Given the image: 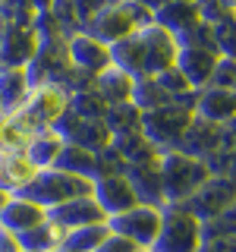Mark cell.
Instances as JSON below:
<instances>
[{"label":"cell","instance_id":"23","mask_svg":"<svg viewBox=\"0 0 236 252\" xmlns=\"http://www.w3.org/2000/svg\"><path fill=\"white\" fill-rule=\"evenodd\" d=\"M110 148L123 158L126 167H129V164H157L161 161V148H157L154 142H148L142 129L129 132V136H114Z\"/></svg>","mask_w":236,"mask_h":252},{"label":"cell","instance_id":"20","mask_svg":"<svg viewBox=\"0 0 236 252\" xmlns=\"http://www.w3.org/2000/svg\"><path fill=\"white\" fill-rule=\"evenodd\" d=\"M126 180L132 183L139 195V205H151V208H161L164 202V183H161V170H157V164H129V167L123 170Z\"/></svg>","mask_w":236,"mask_h":252},{"label":"cell","instance_id":"41","mask_svg":"<svg viewBox=\"0 0 236 252\" xmlns=\"http://www.w3.org/2000/svg\"><path fill=\"white\" fill-rule=\"evenodd\" d=\"M31 6H35L38 13H44V10H51V6H54V0H31Z\"/></svg>","mask_w":236,"mask_h":252},{"label":"cell","instance_id":"31","mask_svg":"<svg viewBox=\"0 0 236 252\" xmlns=\"http://www.w3.org/2000/svg\"><path fill=\"white\" fill-rule=\"evenodd\" d=\"M107 236H110L107 220H101V224H85V227H76V230H66L63 246H69L73 252H94Z\"/></svg>","mask_w":236,"mask_h":252},{"label":"cell","instance_id":"8","mask_svg":"<svg viewBox=\"0 0 236 252\" xmlns=\"http://www.w3.org/2000/svg\"><path fill=\"white\" fill-rule=\"evenodd\" d=\"M85 32H88V35H94L98 41H104V44L110 47V44L123 41V38L136 35V32H139V22H136V16H132V10H129L126 3L107 0V3L91 16V22L85 26Z\"/></svg>","mask_w":236,"mask_h":252},{"label":"cell","instance_id":"2","mask_svg":"<svg viewBox=\"0 0 236 252\" xmlns=\"http://www.w3.org/2000/svg\"><path fill=\"white\" fill-rule=\"evenodd\" d=\"M157 170H161V183H164V202L167 205H183L186 199H192L199 192V186L211 177L208 164L199 161V158H189L177 148H164L161 161H157Z\"/></svg>","mask_w":236,"mask_h":252},{"label":"cell","instance_id":"26","mask_svg":"<svg viewBox=\"0 0 236 252\" xmlns=\"http://www.w3.org/2000/svg\"><path fill=\"white\" fill-rule=\"evenodd\" d=\"M54 167L63 170V173H73V177H85V180H98V155L94 152H85V148L79 145H63L57 161H54Z\"/></svg>","mask_w":236,"mask_h":252},{"label":"cell","instance_id":"28","mask_svg":"<svg viewBox=\"0 0 236 252\" xmlns=\"http://www.w3.org/2000/svg\"><path fill=\"white\" fill-rule=\"evenodd\" d=\"M63 145H66V142H63L54 129H44V132L29 136L26 155H29V161L35 164L38 170H47V167H54V161H57V155H60Z\"/></svg>","mask_w":236,"mask_h":252},{"label":"cell","instance_id":"11","mask_svg":"<svg viewBox=\"0 0 236 252\" xmlns=\"http://www.w3.org/2000/svg\"><path fill=\"white\" fill-rule=\"evenodd\" d=\"M94 202L101 205V211H104L107 218L114 215H123V211L136 208L139 205V195L132 183L126 180V173H107V177H98L94 180V189H91Z\"/></svg>","mask_w":236,"mask_h":252},{"label":"cell","instance_id":"5","mask_svg":"<svg viewBox=\"0 0 236 252\" xmlns=\"http://www.w3.org/2000/svg\"><path fill=\"white\" fill-rule=\"evenodd\" d=\"M199 246H202V220L179 205L164 208V220L151 252H199Z\"/></svg>","mask_w":236,"mask_h":252},{"label":"cell","instance_id":"39","mask_svg":"<svg viewBox=\"0 0 236 252\" xmlns=\"http://www.w3.org/2000/svg\"><path fill=\"white\" fill-rule=\"evenodd\" d=\"M0 252H22L19 236H16L13 230H6V227H0Z\"/></svg>","mask_w":236,"mask_h":252},{"label":"cell","instance_id":"25","mask_svg":"<svg viewBox=\"0 0 236 252\" xmlns=\"http://www.w3.org/2000/svg\"><path fill=\"white\" fill-rule=\"evenodd\" d=\"M94 89L98 94L107 101V104H120V101H132V89H136V79L129 73H123L120 66L110 63L107 69H101L94 76Z\"/></svg>","mask_w":236,"mask_h":252},{"label":"cell","instance_id":"42","mask_svg":"<svg viewBox=\"0 0 236 252\" xmlns=\"http://www.w3.org/2000/svg\"><path fill=\"white\" fill-rule=\"evenodd\" d=\"M6 202H10V192H3V189H0V208H3Z\"/></svg>","mask_w":236,"mask_h":252},{"label":"cell","instance_id":"36","mask_svg":"<svg viewBox=\"0 0 236 252\" xmlns=\"http://www.w3.org/2000/svg\"><path fill=\"white\" fill-rule=\"evenodd\" d=\"M211 85L236 92V57H220L217 60V69H214V76H211Z\"/></svg>","mask_w":236,"mask_h":252},{"label":"cell","instance_id":"34","mask_svg":"<svg viewBox=\"0 0 236 252\" xmlns=\"http://www.w3.org/2000/svg\"><path fill=\"white\" fill-rule=\"evenodd\" d=\"M35 6L31 0H3L0 3V22H19V26H31L35 19Z\"/></svg>","mask_w":236,"mask_h":252},{"label":"cell","instance_id":"30","mask_svg":"<svg viewBox=\"0 0 236 252\" xmlns=\"http://www.w3.org/2000/svg\"><path fill=\"white\" fill-rule=\"evenodd\" d=\"M107 101L98 94V89H85V92H73L69 94V114L79 120H104L107 117Z\"/></svg>","mask_w":236,"mask_h":252},{"label":"cell","instance_id":"16","mask_svg":"<svg viewBox=\"0 0 236 252\" xmlns=\"http://www.w3.org/2000/svg\"><path fill=\"white\" fill-rule=\"evenodd\" d=\"M220 145H224V129L217 123H208V120L195 117L189 123V129L183 132V139L177 142V152H183L189 158H199V161H208Z\"/></svg>","mask_w":236,"mask_h":252},{"label":"cell","instance_id":"13","mask_svg":"<svg viewBox=\"0 0 236 252\" xmlns=\"http://www.w3.org/2000/svg\"><path fill=\"white\" fill-rule=\"evenodd\" d=\"M217 60L220 54L214 47H179L177 54V69L186 76L189 89L192 92H202L211 85V76L217 69Z\"/></svg>","mask_w":236,"mask_h":252},{"label":"cell","instance_id":"14","mask_svg":"<svg viewBox=\"0 0 236 252\" xmlns=\"http://www.w3.org/2000/svg\"><path fill=\"white\" fill-rule=\"evenodd\" d=\"M47 220H54L60 230H76V227H85V224H101V220H107V215L94 202V195H79V199L47 208Z\"/></svg>","mask_w":236,"mask_h":252},{"label":"cell","instance_id":"4","mask_svg":"<svg viewBox=\"0 0 236 252\" xmlns=\"http://www.w3.org/2000/svg\"><path fill=\"white\" fill-rule=\"evenodd\" d=\"M94 189V180H85V177H73V173H63L57 167H47V170H38L35 180L22 189L19 195L31 199L41 208H54V205H63L69 199H79V195H91Z\"/></svg>","mask_w":236,"mask_h":252},{"label":"cell","instance_id":"29","mask_svg":"<svg viewBox=\"0 0 236 252\" xmlns=\"http://www.w3.org/2000/svg\"><path fill=\"white\" fill-rule=\"evenodd\" d=\"M110 136H129V132L142 129V110L132 101H120V104H110L107 117H104Z\"/></svg>","mask_w":236,"mask_h":252},{"label":"cell","instance_id":"24","mask_svg":"<svg viewBox=\"0 0 236 252\" xmlns=\"http://www.w3.org/2000/svg\"><path fill=\"white\" fill-rule=\"evenodd\" d=\"M29 92H31V82H29L26 69L0 66V107H3V114H16L26 104Z\"/></svg>","mask_w":236,"mask_h":252},{"label":"cell","instance_id":"1","mask_svg":"<svg viewBox=\"0 0 236 252\" xmlns=\"http://www.w3.org/2000/svg\"><path fill=\"white\" fill-rule=\"evenodd\" d=\"M195 94L189 92L183 98H173L161 107L142 110V132L148 142H154L157 148H177V142L183 139V132L189 129V123L195 120Z\"/></svg>","mask_w":236,"mask_h":252},{"label":"cell","instance_id":"47","mask_svg":"<svg viewBox=\"0 0 236 252\" xmlns=\"http://www.w3.org/2000/svg\"><path fill=\"white\" fill-rule=\"evenodd\" d=\"M0 3H3V0H0Z\"/></svg>","mask_w":236,"mask_h":252},{"label":"cell","instance_id":"27","mask_svg":"<svg viewBox=\"0 0 236 252\" xmlns=\"http://www.w3.org/2000/svg\"><path fill=\"white\" fill-rule=\"evenodd\" d=\"M63 240H66V230H60L54 220H41V224H35L31 230L26 233H19V246L22 252H51V249H57L63 246Z\"/></svg>","mask_w":236,"mask_h":252},{"label":"cell","instance_id":"22","mask_svg":"<svg viewBox=\"0 0 236 252\" xmlns=\"http://www.w3.org/2000/svg\"><path fill=\"white\" fill-rule=\"evenodd\" d=\"M110 63L114 66H120L123 73H129L132 79H142L148 76V60H145V44H142L139 32L129 38H123V41L110 44Z\"/></svg>","mask_w":236,"mask_h":252},{"label":"cell","instance_id":"19","mask_svg":"<svg viewBox=\"0 0 236 252\" xmlns=\"http://www.w3.org/2000/svg\"><path fill=\"white\" fill-rule=\"evenodd\" d=\"M44 218H47V211L41 205H35L31 199H26V195H10V202L0 208V227L13 230L16 236L31 230L35 224H41Z\"/></svg>","mask_w":236,"mask_h":252},{"label":"cell","instance_id":"37","mask_svg":"<svg viewBox=\"0 0 236 252\" xmlns=\"http://www.w3.org/2000/svg\"><path fill=\"white\" fill-rule=\"evenodd\" d=\"M136 249H142V246H136L132 240H126V236H120V233L110 230V236H107V240L101 243L94 252H136Z\"/></svg>","mask_w":236,"mask_h":252},{"label":"cell","instance_id":"7","mask_svg":"<svg viewBox=\"0 0 236 252\" xmlns=\"http://www.w3.org/2000/svg\"><path fill=\"white\" fill-rule=\"evenodd\" d=\"M161 220H164V208H151V205H136V208L123 211V215L107 218L110 230L132 240L142 249H151L157 240V230H161Z\"/></svg>","mask_w":236,"mask_h":252},{"label":"cell","instance_id":"10","mask_svg":"<svg viewBox=\"0 0 236 252\" xmlns=\"http://www.w3.org/2000/svg\"><path fill=\"white\" fill-rule=\"evenodd\" d=\"M38 51V32L19 22H0V66L26 69Z\"/></svg>","mask_w":236,"mask_h":252},{"label":"cell","instance_id":"21","mask_svg":"<svg viewBox=\"0 0 236 252\" xmlns=\"http://www.w3.org/2000/svg\"><path fill=\"white\" fill-rule=\"evenodd\" d=\"M199 19H202L199 0H170L167 6H161V10L154 13V22H157L161 29H167L173 38L183 35L186 29H192Z\"/></svg>","mask_w":236,"mask_h":252},{"label":"cell","instance_id":"12","mask_svg":"<svg viewBox=\"0 0 236 252\" xmlns=\"http://www.w3.org/2000/svg\"><path fill=\"white\" fill-rule=\"evenodd\" d=\"M139 38H142V44H145L148 76H157V73H164V69L177 66L179 44H177V38H173L167 29H161L157 22H148V26L139 29Z\"/></svg>","mask_w":236,"mask_h":252},{"label":"cell","instance_id":"44","mask_svg":"<svg viewBox=\"0 0 236 252\" xmlns=\"http://www.w3.org/2000/svg\"><path fill=\"white\" fill-rule=\"evenodd\" d=\"M117 3H139V0H117Z\"/></svg>","mask_w":236,"mask_h":252},{"label":"cell","instance_id":"15","mask_svg":"<svg viewBox=\"0 0 236 252\" xmlns=\"http://www.w3.org/2000/svg\"><path fill=\"white\" fill-rule=\"evenodd\" d=\"M69 63L76 69H85V73L98 76L101 69L110 66V47L104 41H98L94 35H88L85 29H79L69 35Z\"/></svg>","mask_w":236,"mask_h":252},{"label":"cell","instance_id":"17","mask_svg":"<svg viewBox=\"0 0 236 252\" xmlns=\"http://www.w3.org/2000/svg\"><path fill=\"white\" fill-rule=\"evenodd\" d=\"M195 117L208 123H230L236 120V92L230 89H217V85H208L195 94Z\"/></svg>","mask_w":236,"mask_h":252},{"label":"cell","instance_id":"33","mask_svg":"<svg viewBox=\"0 0 236 252\" xmlns=\"http://www.w3.org/2000/svg\"><path fill=\"white\" fill-rule=\"evenodd\" d=\"M211 32H214V51L220 57H236V13L217 19Z\"/></svg>","mask_w":236,"mask_h":252},{"label":"cell","instance_id":"32","mask_svg":"<svg viewBox=\"0 0 236 252\" xmlns=\"http://www.w3.org/2000/svg\"><path fill=\"white\" fill-rule=\"evenodd\" d=\"M167 101H173V98L161 89V85H157L154 76H142V79H136V89H132V104H136L139 110L161 107V104H167Z\"/></svg>","mask_w":236,"mask_h":252},{"label":"cell","instance_id":"38","mask_svg":"<svg viewBox=\"0 0 236 252\" xmlns=\"http://www.w3.org/2000/svg\"><path fill=\"white\" fill-rule=\"evenodd\" d=\"M199 252H236V236H208L202 240Z\"/></svg>","mask_w":236,"mask_h":252},{"label":"cell","instance_id":"46","mask_svg":"<svg viewBox=\"0 0 236 252\" xmlns=\"http://www.w3.org/2000/svg\"><path fill=\"white\" fill-rule=\"evenodd\" d=\"M0 117H3V107H0Z\"/></svg>","mask_w":236,"mask_h":252},{"label":"cell","instance_id":"18","mask_svg":"<svg viewBox=\"0 0 236 252\" xmlns=\"http://www.w3.org/2000/svg\"><path fill=\"white\" fill-rule=\"evenodd\" d=\"M38 167L29 161L26 152H0V189L10 195H19L31 180Z\"/></svg>","mask_w":236,"mask_h":252},{"label":"cell","instance_id":"45","mask_svg":"<svg viewBox=\"0 0 236 252\" xmlns=\"http://www.w3.org/2000/svg\"><path fill=\"white\" fill-rule=\"evenodd\" d=\"M136 252H151V249H136Z\"/></svg>","mask_w":236,"mask_h":252},{"label":"cell","instance_id":"35","mask_svg":"<svg viewBox=\"0 0 236 252\" xmlns=\"http://www.w3.org/2000/svg\"><path fill=\"white\" fill-rule=\"evenodd\" d=\"M157 85H161L164 92L170 94V98H183V94H189L192 89H189V82H186V76L179 73L177 66H170V69H164V73H157Z\"/></svg>","mask_w":236,"mask_h":252},{"label":"cell","instance_id":"43","mask_svg":"<svg viewBox=\"0 0 236 252\" xmlns=\"http://www.w3.org/2000/svg\"><path fill=\"white\" fill-rule=\"evenodd\" d=\"M51 252H73L69 246H57V249H51Z\"/></svg>","mask_w":236,"mask_h":252},{"label":"cell","instance_id":"9","mask_svg":"<svg viewBox=\"0 0 236 252\" xmlns=\"http://www.w3.org/2000/svg\"><path fill=\"white\" fill-rule=\"evenodd\" d=\"M54 132L69 142V145H79L85 148V152H104V148H110V142H114V136H110L107 123L104 120H79V117H73L66 110V114L57 120V126H54Z\"/></svg>","mask_w":236,"mask_h":252},{"label":"cell","instance_id":"3","mask_svg":"<svg viewBox=\"0 0 236 252\" xmlns=\"http://www.w3.org/2000/svg\"><path fill=\"white\" fill-rule=\"evenodd\" d=\"M66 107H69V92L63 89L60 82H44V85H35V89L29 92L26 104L10 117L19 123L22 132L35 136V132L54 129L57 120L66 114Z\"/></svg>","mask_w":236,"mask_h":252},{"label":"cell","instance_id":"6","mask_svg":"<svg viewBox=\"0 0 236 252\" xmlns=\"http://www.w3.org/2000/svg\"><path fill=\"white\" fill-rule=\"evenodd\" d=\"M233 205H236V177H230V173H211L199 186V192L192 199H186L179 208L192 211L199 220H211L220 211L233 208Z\"/></svg>","mask_w":236,"mask_h":252},{"label":"cell","instance_id":"40","mask_svg":"<svg viewBox=\"0 0 236 252\" xmlns=\"http://www.w3.org/2000/svg\"><path fill=\"white\" fill-rule=\"evenodd\" d=\"M139 3H142V6H145V10H148V13H157V10H161V6H167V3H170V0H139Z\"/></svg>","mask_w":236,"mask_h":252}]
</instances>
